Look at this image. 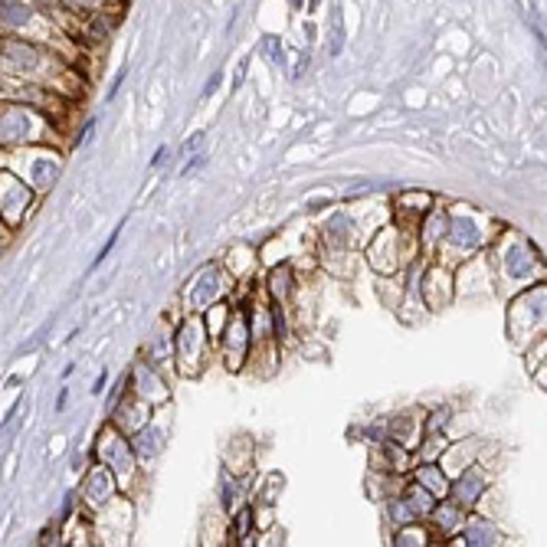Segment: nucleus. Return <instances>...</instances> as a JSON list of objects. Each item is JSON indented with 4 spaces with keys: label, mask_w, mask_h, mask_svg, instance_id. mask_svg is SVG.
<instances>
[{
    "label": "nucleus",
    "mask_w": 547,
    "mask_h": 547,
    "mask_svg": "<svg viewBox=\"0 0 547 547\" xmlns=\"http://www.w3.org/2000/svg\"><path fill=\"white\" fill-rule=\"evenodd\" d=\"M27 200H30V190L23 187L20 181H13V177H0V213L7 223H17L27 210Z\"/></svg>",
    "instance_id": "obj_1"
},
{
    "label": "nucleus",
    "mask_w": 547,
    "mask_h": 547,
    "mask_svg": "<svg viewBox=\"0 0 547 547\" xmlns=\"http://www.w3.org/2000/svg\"><path fill=\"white\" fill-rule=\"evenodd\" d=\"M0 66H7L13 73H30L40 66V50L30 43H17V40H7L0 46Z\"/></svg>",
    "instance_id": "obj_2"
},
{
    "label": "nucleus",
    "mask_w": 547,
    "mask_h": 547,
    "mask_svg": "<svg viewBox=\"0 0 547 547\" xmlns=\"http://www.w3.org/2000/svg\"><path fill=\"white\" fill-rule=\"evenodd\" d=\"M33 20L30 3L23 0H0V23L3 27H27Z\"/></svg>",
    "instance_id": "obj_3"
},
{
    "label": "nucleus",
    "mask_w": 547,
    "mask_h": 547,
    "mask_svg": "<svg viewBox=\"0 0 547 547\" xmlns=\"http://www.w3.org/2000/svg\"><path fill=\"white\" fill-rule=\"evenodd\" d=\"M23 135H27V115L23 112H7L0 119V138L13 141V138H23Z\"/></svg>",
    "instance_id": "obj_4"
},
{
    "label": "nucleus",
    "mask_w": 547,
    "mask_h": 547,
    "mask_svg": "<svg viewBox=\"0 0 547 547\" xmlns=\"http://www.w3.org/2000/svg\"><path fill=\"white\" fill-rule=\"evenodd\" d=\"M86 495H89V502H105L108 495H112V482H108V472H105V469H96V472L89 475Z\"/></svg>",
    "instance_id": "obj_5"
},
{
    "label": "nucleus",
    "mask_w": 547,
    "mask_h": 547,
    "mask_svg": "<svg viewBox=\"0 0 547 547\" xmlns=\"http://www.w3.org/2000/svg\"><path fill=\"white\" fill-rule=\"evenodd\" d=\"M419 479L429 485L426 492H433V495H442V492H446V482H442V475L436 472V469H419Z\"/></svg>",
    "instance_id": "obj_6"
},
{
    "label": "nucleus",
    "mask_w": 547,
    "mask_h": 547,
    "mask_svg": "<svg viewBox=\"0 0 547 547\" xmlns=\"http://www.w3.org/2000/svg\"><path fill=\"white\" fill-rule=\"evenodd\" d=\"M36 187H50L56 181V164H36Z\"/></svg>",
    "instance_id": "obj_7"
},
{
    "label": "nucleus",
    "mask_w": 547,
    "mask_h": 547,
    "mask_svg": "<svg viewBox=\"0 0 547 547\" xmlns=\"http://www.w3.org/2000/svg\"><path fill=\"white\" fill-rule=\"evenodd\" d=\"M266 50H269V56H272L276 63L282 59V50H276V40H266Z\"/></svg>",
    "instance_id": "obj_8"
}]
</instances>
